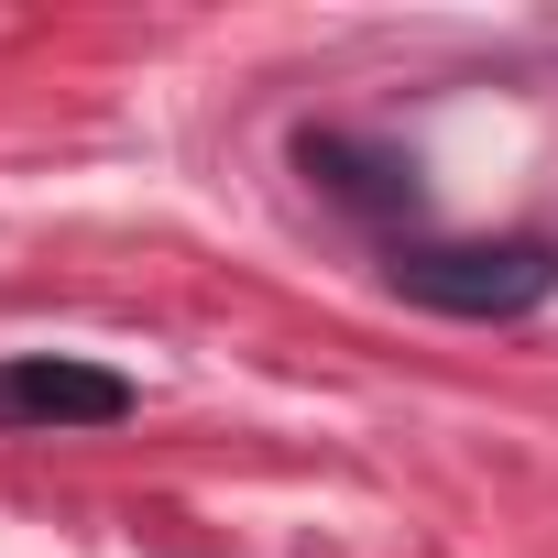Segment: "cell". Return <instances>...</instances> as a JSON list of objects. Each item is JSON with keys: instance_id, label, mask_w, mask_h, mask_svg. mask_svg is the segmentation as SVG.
<instances>
[{"instance_id": "1", "label": "cell", "mask_w": 558, "mask_h": 558, "mask_svg": "<svg viewBox=\"0 0 558 558\" xmlns=\"http://www.w3.org/2000/svg\"><path fill=\"white\" fill-rule=\"evenodd\" d=\"M384 286L427 318H471V329H504V318H536L558 296V241L547 230H504V241H384Z\"/></svg>"}, {"instance_id": "3", "label": "cell", "mask_w": 558, "mask_h": 558, "mask_svg": "<svg viewBox=\"0 0 558 558\" xmlns=\"http://www.w3.org/2000/svg\"><path fill=\"white\" fill-rule=\"evenodd\" d=\"M296 175H307L340 219H362L373 241H416V219H427L416 165L384 154V143H362V132H296Z\"/></svg>"}, {"instance_id": "2", "label": "cell", "mask_w": 558, "mask_h": 558, "mask_svg": "<svg viewBox=\"0 0 558 558\" xmlns=\"http://www.w3.org/2000/svg\"><path fill=\"white\" fill-rule=\"evenodd\" d=\"M132 416H143V384L88 362V351H12L0 362V438H99Z\"/></svg>"}]
</instances>
